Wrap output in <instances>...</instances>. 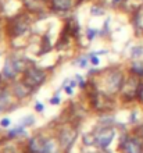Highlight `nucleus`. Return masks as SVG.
Here are the masks:
<instances>
[{"label": "nucleus", "mask_w": 143, "mask_h": 153, "mask_svg": "<svg viewBox=\"0 0 143 153\" xmlns=\"http://www.w3.org/2000/svg\"><path fill=\"white\" fill-rule=\"evenodd\" d=\"M29 29H31V18H29L28 14L22 13L8 19L7 33L11 38H19L25 33H28Z\"/></svg>", "instance_id": "1"}, {"label": "nucleus", "mask_w": 143, "mask_h": 153, "mask_svg": "<svg viewBox=\"0 0 143 153\" xmlns=\"http://www.w3.org/2000/svg\"><path fill=\"white\" fill-rule=\"evenodd\" d=\"M125 82V75L122 71L119 70H111L104 75V88L106 93L108 95H117L121 92Z\"/></svg>", "instance_id": "2"}, {"label": "nucleus", "mask_w": 143, "mask_h": 153, "mask_svg": "<svg viewBox=\"0 0 143 153\" xmlns=\"http://www.w3.org/2000/svg\"><path fill=\"white\" fill-rule=\"evenodd\" d=\"M47 74L46 71L39 68L36 65H29L26 70L22 72V82L26 83L28 86H31L32 89H35L37 86H40L46 81Z\"/></svg>", "instance_id": "3"}, {"label": "nucleus", "mask_w": 143, "mask_h": 153, "mask_svg": "<svg viewBox=\"0 0 143 153\" xmlns=\"http://www.w3.org/2000/svg\"><path fill=\"white\" fill-rule=\"evenodd\" d=\"M143 89V83L139 81V76L132 74L128 79H125L124 86L121 89V95L124 100H133L140 96V92Z\"/></svg>", "instance_id": "4"}, {"label": "nucleus", "mask_w": 143, "mask_h": 153, "mask_svg": "<svg viewBox=\"0 0 143 153\" xmlns=\"http://www.w3.org/2000/svg\"><path fill=\"white\" fill-rule=\"evenodd\" d=\"M78 136V131L71 125H62L58 129V134H57V139L60 142V146H61L62 152L68 153L69 149L72 147L75 139Z\"/></svg>", "instance_id": "5"}, {"label": "nucleus", "mask_w": 143, "mask_h": 153, "mask_svg": "<svg viewBox=\"0 0 143 153\" xmlns=\"http://www.w3.org/2000/svg\"><path fill=\"white\" fill-rule=\"evenodd\" d=\"M121 150L122 153H143V142L136 135H125L121 139Z\"/></svg>", "instance_id": "6"}, {"label": "nucleus", "mask_w": 143, "mask_h": 153, "mask_svg": "<svg viewBox=\"0 0 143 153\" xmlns=\"http://www.w3.org/2000/svg\"><path fill=\"white\" fill-rule=\"evenodd\" d=\"M94 136H96V145L100 149L106 150L112 142L114 136H115V129L112 127H108V125H103V128H100L99 131L94 134Z\"/></svg>", "instance_id": "7"}, {"label": "nucleus", "mask_w": 143, "mask_h": 153, "mask_svg": "<svg viewBox=\"0 0 143 153\" xmlns=\"http://www.w3.org/2000/svg\"><path fill=\"white\" fill-rule=\"evenodd\" d=\"M44 140H46V138H43L42 135L32 136L31 139L28 140V143H26L25 153H43Z\"/></svg>", "instance_id": "8"}, {"label": "nucleus", "mask_w": 143, "mask_h": 153, "mask_svg": "<svg viewBox=\"0 0 143 153\" xmlns=\"http://www.w3.org/2000/svg\"><path fill=\"white\" fill-rule=\"evenodd\" d=\"M78 4H79V0H50V7L54 11H60V13L69 11Z\"/></svg>", "instance_id": "9"}, {"label": "nucleus", "mask_w": 143, "mask_h": 153, "mask_svg": "<svg viewBox=\"0 0 143 153\" xmlns=\"http://www.w3.org/2000/svg\"><path fill=\"white\" fill-rule=\"evenodd\" d=\"M29 13H43L46 10V0H21Z\"/></svg>", "instance_id": "10"}, {"label": "nucleus", "mask_w": 143, "mask_h": 153, "mask_svg": "<svg viewBox=\"0 0 143 153\" xmlns=\"http://www.w3.org/2000/svg\"><path fill=\"white\" fill-rule=\"evenodd\" d=\"M19 71L17 68V65L14 63V60L11 58H7L6 63H4V67H3V71H1V76L7 79V81H10V79H14L17 74H18Z\"/></svg>", "instance_id": "11"}, {"label": "nucleus", "mask_w": 143, "mask_h": 153, "mask_svg": "<svg viewBox=\"0 0 143 153\" xmlns=\"http://www.w3.org/2000/svg\"><path fill=\"white\" fill-rule=\"evenodd\" d=\"M35 89H32L31 86H28L26 83L21 82H15L12 85V96H15L17 99H24L26 96H29Z\"/></svg>", "instance_id": "12"}, {"label": "nucleus", "mask_w": 143, "mask_h": 153, "mask_svg": "<svg viewBox=\"0 0 143 153\" xmlns=\"http://www.w3.org/2000/svg\"><path fill=\"white\" fill-rule=\"evenodd\" d=\"M62 149L57 138H46L44 140L43 153H61Z\"/></svg>", "instance_id": "13"}, {"label": "nucleus", "mask_w": 143, "mask_h": 153, "mask_svg": "<svg viewBox=\"0 0 143 153\" xmlns=\"http://www.w3.org/2000/svg\"><path fill=\"white\" fill-rule=\"evenodd\" d=\"M10 93L6 89L0 90V111L1 110H6V107L10 104Z\"/></svg>", "instance_id": "14"}, {"label": "nucleus", "mask_w": 143, "mask_h": 153, "mask_svg": "<svg viewBox=\"0 0 143 153\" xmlns=\"http://www.w3.org/2000/svg\"><path fill=\"white\" fill-rule=\"evenodd\" d=\"M131 72L133 75H137L139 78L143 76V61H139V60L133 61L131 65Z\"/></svg>", "instance_id": "15"}, {"label": "nucleus", "mask_w": 143, "mask_h": 153, "mask_svg": "<svg viewBox=\"0 0 143 153\" xmlns=\"http://www.w3.org/2000/svg\"><path fill=\"white\" fill-rule=\"evenodd\" d=\"M51 49V46H50V39L47 35H44L43 39H42V46H40V51H39V54H44V53H47L50 51Z\"/></svg>", "instance_id": "16"}, {"label": "nucleus", "mask_w": 143, "mask_h": 153, "mask_svg": "<svg viewBox=\"0 0 143 153\" xmlns=\"http://www.w3.org/2000/svg\"><path fill=\"white\" fill-rule=\"evenodd\" d=\"M1 153H21V150L18 149L17 145H14V143H7V145L3 146Z\"/></svg>", "instance_id": "17"}, {"label": "nucleus", "mask_w": 143, "mask_h": 153, "mask_svg": "<svg viewBox=\"0 0 143 153\" xmlns=\"http://www.w3.org/2000/svg\"><path fill=\"white\" fill-rule=\"evenodd\" d=\"M82 142L85 145H93V143H96V136L94 135H85Z\"/></svg>", "instance_id": "18"}, {"label": "nucleus", "mask_w": 143, "mask_h": 153, "mask_svg": "<svg viewBox=\"0 0 143 153\" xmlns=\"http://www.w3.org/2000/svg\"><path fill=\"white\" fill-rule=\"evenodd\" d=\"M143 54V47L142 46H136V47H133V50H132V57H139V56H142Z\"/></svg>", "instance_id": "19"}, {"label": "nucleus", "mask_w": 143, "mask_h": 153, "mask_svg": "<svg viewBox=\"0 0 143 153\" xmlns=\"http://www.w3.org/2000/svg\"><path fill=\"white\" fill-rule=\"evenodd\" d=\"M90 14H92V15H103V14H104V10L94 6V7L90 8Z\"/></svg>", "instance_id": "20"}, {"label": "nucleus", "mask_w": 143, "mask_h": 153, "mask_svg": "<svg viewBox=\"0 0 143 153\" xmlns=\"http://www.w3.org/2000/svg\"><path fill=\"white\" fill-rule=\"evenodd\" d=\"M86 35H87V39H89V40H92V39H94V36L97 35V31L93 29V28H89V29L86 31Z\"/></svg>", "instance_id": "21"}, {"label": "nucleus", "mask_w": 143, "mask_h": 153, "mask_svg": "<svg viewBox=\"0 0 143 153\" xmlns=\"http://www.w3.org/2000/svg\"><path fill=\"white\" fill-rule=\"evenodd\" d=\"M135 135L143 142V125H140V127H137L136 129H135Z\"/></svg>", "instance_id": "22"}, {"label": "nucleus", "mask_w": 143, "mask_h": 153, "mask_svg": "<svg viewBox=\"0 0 143 153\" xmlns=\"http://www.w3.org/2000/svg\"><path fill=\"white\" fill-rule=\"evenodd\" d=\"M10 124H11V121H10V118H3V120L0 121V125H1L3 128L10 127Z\"/></svg>", "instance_id": "23"}, {"label": "nucleus", "mask_w": 143, "mask_h": 153, "mask_svg": "<svg viewBox=\"0 0 143 153\" xmlns=\"http://www.w3.org/2000/svg\"><path fill=\"white\" fill-rule=\"evenodd\" d=\"M86 64H87V58L86 57L79 58V63H78V65H79L81 68H85V67H86Z\"/></svg>", "instance_id": "24"}, {"label": "nucleus", "mask_w": 143, "mask_h": 153, "mask_svg": "<svg viewBox=\"0 0 143 153\" xmlns=\"http://www.w3.org/2000/svg\"><path fill=\"white\" fill-rule=\"evenodd\" d=\"M50 104H54V106H56V104H60V97H58V95H56L54 97L50 99Z\"/></svg>", "instance_id": "25"}, {"label": "nucleus", "mask_w": 143, "mask_h": 153, "mask_svg": "<svg viewBox=\"0 0 143 153\" xmlns=\"http://www.w3.org/2000/svg\"><path fill=\"white\" fill-rule=\"evenodd\" d=\"M43 104H42V103H39V102H36L35 103V110H36L37 113H42V111H43Z\"/></svg>", "instance_id": "26"}, {"label": "nucleus", "mask_w": 143, "mask_h": 153, "mask_svg": "<svg viewBox=\"0 0 143 153\" xmlns=\"http://www.w3.org/2000/svg\"><path fill=\"white\" fill-rule=\"evenodd\" d=\"M110 1H111L112 6L115 7V6H121V4H124L126 0H110Z\"/></svg>", "instance_id": "27"}, {"label": "nucleus", "mask_w": 143, "mask_h": 153, "mask_svg": "<svg viewBox=\"0 0 143 153\" xmlns=\"http://www.w3.org/2000/svg\"><path fill=\"white\" fill-rule=\"evenodd\" d=\"M79 88H81V89H85V88H86V82H85L82 78L79 79Z\"/></svg>", "instance_id": "28"}, {"label": "nucleus", "mask_w": 143, "mask_h": 153, "mask_svg": "<svg viewBox=\"0 0 143 153\" xmlns=\"http://www.w3.org/2000/svg\"><path fill=\"white\" fill-rule=\"evenodd\" d=\"M65 92H67L68 95H72V88H71V86H65Z\"/></svg>", "instance_id": "29"}, {"label": "nucleus", "mask_w": 143, "mask_h": 153, "mask_svg": "<svg viewBox=\"0 0 143 153\" xmlns=\"http://www.w3.org/2000/svg\"><path fill=\"white\" fill-rule=\"evenodd\" d=\"M75 85H76V83H75V81H71V83H69V86L72 88V86H75Z\"/></svg>", "instance_id": "30"}, {"label": "nucleus", "mask_w": 143, "mask_h": 153, "mask_svg": "<svg viewBox=\"0 0 143 153\" xmlns=\"http://www.w3.org/2000/svg\"><path fill=\"white\" fill-rule=\"evenodd\" d=\"M96 153H104V150H103V152H96Z\"/></svg>", "instance_id": "31"}, {"label": "nucleus", "mask_w": 143, "mask_h": 153, "mask_svg": "<svg viewBox=\"0 0 143 153\" xmlns=\"http://www.w3.org/2000/svg\"><path fill=\"white\" fill-rule=\"evenodd\" d=\"M0 8H1V3H0Z\"/></svg>", "instance_id": "32"}, {"label": "nucleus", "mask_w": 143, "mask_h": 153, "mask_svg": "<svg viewBox=\"0 0 143 153\" xmlns=\"http://www.w3.org/2000/svg\"><path fill=\"white\" fill-rule=\"evenodd\" d=\"M142 8H143V6H142Z\"/></svg>", "instance_id": "33"}, {"label": "nucleus", "mask_w": 143, "mask_h": 153, "mask_svg": "<svg viewBox=\"0 0 143 153\" xmlns=\"http://www.w3.org/2000/svg\"><path fill=\"white\" fill-rule=\"evenodd\" d=\"M0 90H1V89H0Z\"/></svg>", "instance_id": "34"}]
</instances>
